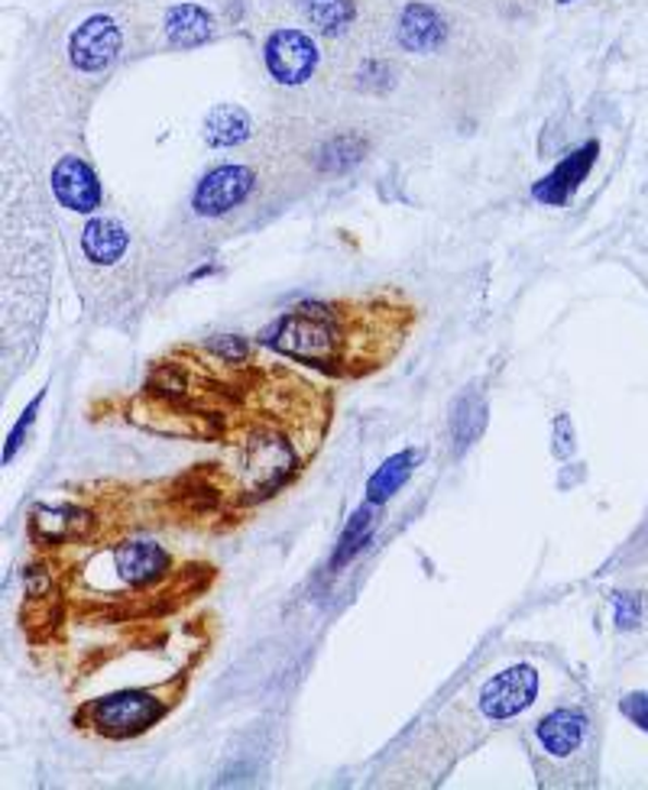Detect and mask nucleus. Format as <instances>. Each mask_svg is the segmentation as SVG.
Instances as JSON below:
<instances>
[{"instance_id":"1","label":"nucleus","mask_w":648,"mask_h":790,"mask_svg":"<svg viewBox=\"0 0 648 790\" xmlns=\"http://www.w3.org/2000/svg\"><path fill=\"white\" fill-rule=\"evenodd\" d=\"M344 341H347V328L344 321L325 308V305H302L289 314H282L269 331H266V344L276 347L279 354L292 357V360H305L311 367H334L344 357Z\"/></svg>"},{"instance_id":"2","label":"nucleus","mask_w":648,"mask_h":790,"mask_svg":"<svg viewBox=\"0 0 648 790\" xmlns=\"http://www.w3.org/2000/svg\"><path fill=\"white\" fill-rule=\"evenodd\" d=\"M169 706L172 700L159 690H118L111 696L85 703L75 723L91 726L105 739H133L149 732L169 713Z\"/></svg>"},{"instance_id":"3","label":"nucleus","mask_w":648,"mask_h":790,"mask_svg":"<svg viewBox=\"0 0 648 790\" xmlns=\"http://www.w3.org/2000/svg\"><path fill=\"white\" fill-rule=\"evenodd\" d=\"M302 470V460H298V450L292 447V441L272 434V431H262L257 437L247 441L244 447V477H247V486H244V503H262L269 496H276L282 486H289Z\"/></svg>"},{"instance_id":"4","label":"nucleus","mask_w":648,"mask_h":790,"mask_svg":"<svg viewBox=\"0 0 648 790\" xmlns=\"http://www.w3.org/2000/svg\"><path fill=\"white\" fill-rule=\"evenodd\" d=\"M118 55H121V26L108 13L88 16L69 36V62L82 75H101V72H108L118 62Z\"/></svg>"},{"instance_id":"5","label":"nucleus","mask_w":648,"mask_h":790,"mask_svg":"<svg viewBox=\"0 0 648 790\" xmlns=\"http://www.w3.org/2000/svg\"><path fill=\"white\" fill-rule=\"evenodd\" d=\"M262 59H266V72L279 85H305L318 69V46L305 29L282 26L269 33Z\"/></svg>"},{"instance_id":"6","label":"nucleus","mask_w":648,"mask_h":790,"mask_svg":"<svg viewBox=\"0 0 648 790\" xmlns=\"http://www.w3.org/2000/svg\"><path fill=\"white\" fill-rule=\"evenodd\" d=\"M257 185L254 169L247 165H218L192 192V211L201 218H224L241 208Z\"/></svg>"},{"instance_id":"7","label":"nucleus","mask_w":648,"mask_h":790,"mask_svg":"<svg viewBox=\"0 0 648 790\" xmlns=\"http://www.w3.org/2000/svg\"><path fill=\"white\" fill-rule=\"evenodd\" d=\"M49 185H52V195H56L59 208H69L75 214H95L101 208V182H98V172L82 156H62L52 165Z\"/></svg>"},{"instance_id":"8","label":"nucleus","mask_w":648,"mask_h":790,"mask_svg":"<svg viewBox=\"0 0 648 790\" xmlns=\"http://www.w3.org/2000/svg\"><path fill=\"white\" fill-rule=\"evenodd\" d=\"M538 693V674L528 664H518L510 670L493 674L484 690H480V709L490 719H513L522 709H528L535 703Z\"/></svg>"},{"instance_id":"9","label":"nucleus","mask_w":648,"mask_h":790,"mask_svg":"<svg viewBox=\"0 0 648 790\" xmlns=\"http://www.w3.org/2000/svg\"><path fill=\"white\" fill-rule=\"evenodd\" d=\"M114 567L130 590H152L169 577L172 557L156 541H127L114 551Z\"/></svg>"},{"instance_id":"10","label":"nucleus","mask_w":648,"mask_h":790,"mask_svg":"<svg viewBox=\"0 0 648 790\" xmlns=\"http://www.w3.org/2000/svg\"><path fill=\"white\" fill-rule=\"evenodd\" d=\"M535 742L538 749L554 758V762H567L571 755L580 752L584 745V736H587V713L577 709V706H561V709H551L545 719L535 723Z\"/></svg>"},{"instance_id":"11","label":"nucleus","mask_w":648,"mask_h":790,"mask_svg":"<svg viewBox=\"0 0 648 790\" xmlns=\"http://www.w3.org/2000/svg\"><path fill=\"white\" fill-rule=\"evenodd\" d=\"M597 152H600V143H587L580 149H574L567 159H561L535 188H531V198L541 201V205H551V208H561L571 201V195L580 188V182L590 175L594 162H597Z\"/></svg>"},{"instance_id":"12","label":"nucleus","mask_w":648,"mask_h":790,"mask_svg":"<svg viewBox=\"0 0 648 790\" xmlns=\"http://www.w3.org/2000/svg\"><path fill=\"white\" fill-rule=\"evenodd\" d=\"M91 513L78 506H36L29 526L46 544H65V541H82L91 531Z\"/></svg>"},{"instance_id":"13","label":"nucleus","mask_w":648,"mask_h":790,"mask_svg":"<svg viewBox=\"0 0 648 790\" xmlns=\"http://www.w3.org/2000/svg\"><path fill=\"white\" fill-rule=\"evenodd\" d=\"M444 42V20L428 3H408L399 20V46L405 52H431Z\"/></svg>"},{"instance_id":"14","label":"nucleus","mask_w":648,"mask_h":790,"mask_svg":"<svg viewBox=\"0 0 648 790\" xmlns=\"http://www.w3.org/2000/svg\"><path fill=\"white\" fill-rule=\"evenodd\" d=\"M127 231L111 218H91L82 227V254L91 266H118L127 254Z\"/></svg>"},{"instance_id":"15","label":"nucleus","mask_w":648,"mask_h":790,"mask_svg":"<svg viewBox=\"0 0 648 790\" xmlns=\"http://www.w3.org/2000/svg\"><path fill=\"white\" fill-rule=\"evenodd\" d=\"M215 36V20L198 3H179L166 16V39L172 49H192Z\"/></svg>"},{"instance_id":"16","label":"nucleus","mask_w":648,"mask_h":790,"mask_svg":"<svg viewBox=\"0 0 648 790\" xmlns=\"http://www.w3.org/2000/svg\"><path fill=\"white\" fill-rule=\"evenodd\" d=\"M250 136V114L241 104H218L205 118V139L215 149L241 146Z\"/></svg>"},{"instance_id":"17","label":"nucleus","mask_w":648,"mask_h":790,"mask_svg":"<svg viewBox=\"0 0 648 790\" xmlns=\"http://www.w3.org/2000/svg\"><path fill=\"white\" fill-rule=\"evenodd\" d=\"M415 467H418V450L408 447L402 454H392L389 460H383V467H377V473L370 477V483H367V503H374V506L389 503L405 486V480L412 477Z\"/></svg>"},{"instance_id":"18","label":"nucleus","mask_w":648,"mask_h":790,"mask_svg":"<svg viewBox=\"0 0 648 790\" xmlns=\"http://www.w3.org/2000/svg\"><path fill=\"white\" fill-rule=\"evenodd\" d=\"M377 509L380 506H374V503H364L354 516H351V522L344 528V534H341V541H338V547H334V557H331V570H341L344 564H351L367 544H370V534H374V522H377Z\"/></svg>"},{"instance_id":"19","label":"nucleus","mask_w":648,"mask_h":790,"mask_svg":"<svg viewBox=\"0 0 648 790\" xmlns=\"http://www.w3.org/2000/svg\"><path fill=\"white\" fill-rule=\"evenodd\" d=\"M484 424H487V405L477 393H464L454 402V411H451V437L457 444V450L470 447L480 434H484Z\"/></svg>"},{"instance_id":"20","label":"nucleus","mask_w":648,"mask_h":790,"mask_svg":"<svg viewBox=\"0 0 648 790\" xmlns=\"http://www.w3.org/2000/svg\"><path fill=\"white\" fill-rule=\"evenodd\" d=\"M305 16L325 36H341L354 23V0H305Z\"/></svg>"},{"instance_id":"21","label":"nucleus","mask_w":648,"mask_h":790,"mask_svg":"<svg viewBox=\"0 0 648 790\" xmlns=\"http://www.w3.org/2000/svg\"><path fill=\"white\" fill-rule=\"evenodd\" d=\"M364 152H367V139H360L354 133H341V136H334V139L325 143V149H321V169L331 172V175H341V172L354 169L364 159Z\"/></svg>"},{"instance_id":"22","label":"nucleus","mask_w":648,"mask_h":790,"mask_svg":"<svg viewBox=\"0 0 648 790\" xmlns=\"http://www.w3.org/2000/svg\"><path fill=\"white\" fill-rule=\"evenodd\" d=\"M613 609H616V629H623V632L636 629L639 619H643V600H639V593H626V590L613 593Z\"/></svg>"},{"instance_id":"23","label":"nucleus","mask_w":648,"mask_h":790,"mask_svg":"<svg viewBox=\"0 0 648 790\" xmlns=\"http://www.w3.org/2000/svg\"><path fill=\"white\" fill-rule=\"evenodd\" d=\"M39 405H42V393L36 395L26 408H23V415H20V421L13 424V431L7 434V447H3V464H10L13 460V454L20 450V444H23V437H26V431H29V424H33V418H36V411H39Z\"/></svg>"},{"instance_id":"24","label":"nucleus","mask_w":648,"mask_h":790,"mask_svg":"<svg viewBox=\"0 0 648 790\" xmlns=\"http://www.w3.org/2000/svg\"><path fill=\"white\" fill-rule=\"evenodd\" d=\"M620 709H623V716H626L629 723H636L639 729H646L648 732V690L626 693L623 703H620Z\"/></svg>"},{"instance_id":"25","label":"nucleus","mask_w":648,"mask_h":790,"mask_svg":"<svg viewBox=\"0 0 648 790\" xmlns=\"http://www.w3.org/2000/svg\"><path fill=\"white\" fill-rule=\"evenodd\" d=\"M211 350H215L221 360H228V363H241V360L250 354V344H247L244 337H237V334H228V337H221V341H211Z\"/></svg>"},{"instance_id":"26","label":"nucleus","mask_w":648,"mask_h":790,"mask_svg":"<svg viewBox=\"0 0 648 790\" xmlns=\"http://www.w3.org/2000/svg\"><path fill=\"white\" fill-rule=\"evenodd\" d=\"M23 580H26V596H29V600H42V596L49 593V587H52L46 567H29Z\"/></svg>"},{"instance_id":"27","label":"nucleus","mask_w":648,"mask_h":790,"mask_svg":"<svg viewBox=\"0 0 648 790\" xmlns=\"http://www.w3.org/2000/svg\"><path fill=\"white\" fill-rule=\"evenodd\" d=\"M561 3H567V0H561Z\"/></svg>"}]
</instances>
